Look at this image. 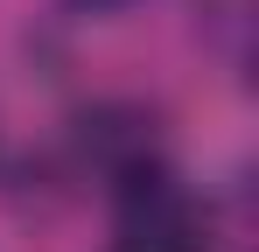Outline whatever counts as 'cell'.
I'll return each mask as SVG.
<instances>
[{"label": "cell", "mask_w": 259, "mask_h": 252, "mask_svg": "<svg viewBox=\"0 0 259 252\" xmlns=\"http://www.w3.org/2000/svg\"><path fill=\"white\" fill-rule=\"evenodd\" d=\"M105 252H210V217L161 161H133L112 196V245Z\"/></svg>", "instance_id": "cell-1"}, {"label": "cell", "mask_w": 259, "mask_h": 252, "mask_svg": "<svg viewBox=\"0 0 259 252\" xmlns=\"http://www.w3.org/2000/svg\"><path fill=\"white\" fill-rule=\"evenodd\" d=\"M70 7H91V14H98V7H126V0H70Z\"/></svg>", "instance_id": "cell-2"}]
</instances>
